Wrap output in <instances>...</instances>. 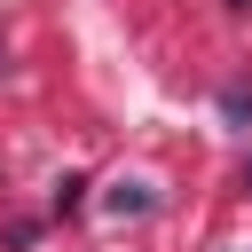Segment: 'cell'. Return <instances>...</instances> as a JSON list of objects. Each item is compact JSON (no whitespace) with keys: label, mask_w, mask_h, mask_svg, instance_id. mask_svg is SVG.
I'll return each instance as SVG.
<instances>
[{"label":"cell","mask_w":252,"mask_h":252,"mask_svg":"<svg viewBox=\"0 0 252 252\" xmlns=\"http://www.w3.org/2000/svg\"><path fill=\"white\" fill-rule=\"evenodd\" d=\"M79 197H87V173H63V181H55V213H71Z\"/></svg>","instance_id":"cell-3"},{"label":"cell","mask_w":252,"mask_h":252,"mask_svg":"<svg viewBox=\"0 0 252 252\" xmlns=\"http://www.w3.org/2000/svg\"><path fill=\"white\" fill-rule=\"evenodd\" d=\"M244 189H252V165H244Z\"/></svg>","instance_id":"cell-4"},{"label":"cell","mask_w":252,"mask_h":252,"mask_svg":"<svg viewBox=\"0 0 252 252\" xmlns=\"http://www.w3.org/2000/svg\"><path fill=\"white\" fill-rule=\"evenodd\" d=\"M228 8H252V0H228Z\"/></svg>","instance_id":"cell-5"},{"label":"cell","mask_w":252,"mask_h":252,"mask_svg":"<svg viewBox=\"0 0 252 252\" xmlns=\"http://www.w3.org/2000/svg\"><path fill=\"white\" fill-rule=\"evenodd\" d=\"M220 118H228V126H252V87H244V79L220 87Z\"/></svg>","instance_id":"cell-2"},{"label":"cell","mask_w":252,"mask_h":252,"mask_svg":"<svg viewBox=\"0 0 252 252\" xmlns=\"http://www.w3.org/2000/svg\"><path fill=\"white\" fill-rule=\"evenodd\" d=\"M0 63H8V39H0Z\"/></svg>","instance_id":"cell-6"},{"label":"cell","mask_w":252,"mask_h":252,"mask_svg":"<svg viewBox=\"0 0 252 252\" xmlns=\"http://www.w3.org/2000/svg\"><path fill=\"white\" fill-rule=\"evenodd\" d=\"M102 205H110V213H118V220H142V213H150V205H158V189H150V181H118V189H110V197H102Z\"/></svg>","instance_id":"cell-1"}]
</instances>
